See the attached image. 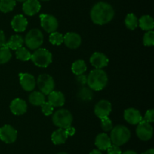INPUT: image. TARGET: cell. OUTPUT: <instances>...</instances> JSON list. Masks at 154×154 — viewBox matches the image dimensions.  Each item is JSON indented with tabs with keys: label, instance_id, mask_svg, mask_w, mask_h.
Returning a JSON list of instances; mask_svg holds the SVG:
<instances>
[{
	"label": "cell",
	"instance_id": "cell-1",
	"mask_svg": "<svg viewBox=\"0 0 154 154\" xmlns=\"http://www.w3.org/2000/svg\"><path fill=\"white\" fill-rule=\"evenodd\" d=\"M114 16L112 6L105 2H99L94 5L90 11V18L94 24L104 25L109 23Z\"/></svg>",
	"mask_w": 154,
	"mask_h": 154
},
{
	"label": "cell",
	"instance_id": "cell-2",
	"mask_svg": "<svg viewBox=\"0 0 154 154\" xmlns=\"http://www.w3.org/2000/svg\"><path fill=\"white\" fill-rule=\"evenodd\" d=\"M108 75L102 69H96L89 73L87 83L90 89L94 91H101L108 83Z\"/></svg>",
	"mask_w": 154,
	"mask_h": 154
},
{
	"label": "cell",
	"instance_id": "cell-3",
	"mask_svg": "<svg viewBox=\"0 0 154 154\" xmlns=\"http://www.w3.org/2000/svg\"><path fill=\"white\" fill-rule=\"evenodd\" d=\"M131 137V132L127 127L118 125L112 128L111 132V140L113 144L121 146L129 141Z\"/></svg>",
	"mask_w": 154,
	"mask_h": 154
},
{
	"label": "cell",
	"instance_id": "cell-4",
	"mask_svg": "<svg viewBox=\"0 0 154 154\" xmlns=\"http://www.w3.org/2000/svg\"><path fill=\"white\" fill-rule=\"evenodd\" d=\"M52 120L56 126L66 129V128L72 125L73 116L68 110L60 109L54 113Z\"/></svg>",
	"mask_w": 154,
	"mask_h": 154
},
{
	"label": "cell",
	"instance_id": "cell-5",
	"mask_svg": "<svg viewBox=\"0 0 154 154\" xmlns=\"http://www.w3.org/2000/svg\"><path fill=\"white\" fill-rule=\"evenodd\" d=\"M52 54L46 48H38L31 55L32 61L37 66L45 68L52 62Z\"/></svg>",
	"mask_w": 154,
	"mask_h": 154
},
{
	"label": "cell",
	"instance_id": "cell-6",
	"mask_svg": "<svg viewBox=\"0 0 154 154\" xmlns=\"http://www.w3.org/2000/svg\"><path fill=\"white\" fill-rule=\"evenodd\" d=\"M44 36L38 29H32L26 36L24 42L30 49H38L43 44Z\"/></svg>",
	"mask_w": 154,
	"mask_h": 154
},
{
	"label": "cell",
	"instance_id": "cell-7",
	"mask_svg": "<svg viewBox=\"0 0 154 154\" xmlns=\"http://www.w3.org/2000/svg\"><path fill=\"white\" fill-rule=\"evenodd\" d=\"M37 84L41 92L44 95H49L55 87V82L51 75L48 74H41L38 77Z\"/></svg>",
	"mask_w": 154,
	"mask_h": 154
},
{
	"label": "cell",
	"instance_id": "cell-8",
	"mask_svg": "<svg viewBox=\"0 0 154 154\" xmlns=\"http://www.w3.org/2000/svg\"><path fill=\"white\" fill-rule=\"evenodd\" d=\"M153 126L149 122L144 120H141L138 124L136 128V134L139 139L141 140L147 141L149 140L153 136Z\"/></svg>",
	"mask_w": 154,
	"mask_h": 154
},
{
	"label": "cell",
	"instance_id": "cell-9",
	"mask_svg": "<svg viewBox=\"0 0 154 154\" xmlns=\"http://www.w3.org/2000/svg\"><path fill=\"white\" fill-rule=\"evenodd\" d=\"M41 26L47 33H53L58 28V21L57 18L51 14H41Z\"/></svg>",
	"mask_w": 154,
	"mask_h": 154
},
{
	"label": "cell",
	"instance_id": "cell-10",
	"mask_svg": "<svg viewBox=\"0 0 154 154\" xmlns=\"http://www.w3.org/2000/svg\"><path fill=\"white\" fill-rule=\"evenodd\" d=\"M17 137V131L10 125H5L0 128V139L6 143H12Z\"/></svg>",
	"mask_w": 154,
	"mask_h": 154
},
{
	"label": "cell",
	"instance_id": "cell-11",
	"mask_svg": "<svg viewBox=\"0 0 154 154\" xmlns=\"http://www.w3.org/2000/svg\"><path fill=\"white\" fill-rule=\"evenodd\" d=\"M111 110H112V107L109 101L107 100H101L95 106L94 112L97 117H99V119H102V118L108 117Z\"/></svg>",
	"mask_w": 154,
	"mask_h": 154
},
{
	"label": "cell",
	"instance_id": "cell-12",
	"mask_svg": "<svg viewBox=\"0 0 154 154\" xmlns=\"http://www.w3.org/2000/svg\"><path fill=\"white\" fill-rule=\"evenodd\" d=\"M63 42L68 48L75 49L81 45V37L78 33L70 32L63 36Z\"/></svg>",
	"mask_w": 154,
	"mask_h": 154
},
{
	"label": "cell",
	"instance_id": "cell-13",
	"mask_svg": "<svg viewBox=\"0 0 154 154\" xmlns=\"http://www.w3.org/2000/svg\"><path fill=\"white\" fill-rule=\"evenodd\" d=\"M90 60L91 64L96 69H102L103 67H105L109 62L108 57L101 52H95L92 54Z\"/></svg>",
	"mask_w": 154,
	"mask_h": 154
},
{
	"label": "cell",
	"instance_id": "cell-14",
	"mask_svg": "<svg viewBox=\"0 0 154 154\" xmlns=\"http://www.w3.org/2000/svg\"><path fill=\"white\" fill-rule=\"evenodd\" d=\"M124 119L131 125H138L143 119L139 110L135 108L126 109L124 111Z\"/></svg>",
	"mask_w": 154,
	"mask_h": 154
},
{
	"label": "cell",
	"instance_id": "cell-15",
	"mask_svg": "<svg viewBox=\"0 0 154 154\" xmlns=\"http://www.w3.org/2000/svg\"><path fill=\"white\" fill-rule=\"evenodd\" d=\"M41 9V4L38 0H26L23 5V11L28 16H33L38 13Z\"/></svg>",
	"mask_w": 154,
	"mask_h": 154
},
{
	"label": "cell",
	"instance_id": "cell-16",
	"mask_svg": "<svg viewBox=\"0 0 154 154\" xmlns=\"http://www.w3.org/2000/svg\"><path fill=\"white\" fill-rule=\"evenodd\" d=\"M20 82L23 88L26 91H32L36 85L35 77L29 73L20 74Z\"/></svg>",
	"mask_w": 154,
	"mask_h": 154
},
{
	"label": "cell",
	"instance_id": "cell-17",
	"mask_svg": "<svg viewBox=\"0 0 154 154\" xmlns=\"http://www.w3.org/2000/svg\"><path fill=\"white\" fill-rule=\"evenodd\" d=\"M10 110L13 114L17 115V116L23 115L26 112L27 104L24 100L16 98L11 103Z\"/></svg>",
	"mask_w": 154,
	"mask_h": 154
},
{
	"label": "cell",
	"instance_id": "cell-18",
	"mask_svg": "<svg viewBox=\"0 0 154 154\" xmlns=\"http://www.w3.org/2000/svg\"><path fill=\"white\" fill-rule=\"evenodd\" d=\"M11 24L14 31L20 33V32H23L26 30L27 25H28V21H27L26 18L23 16L22 14H17L14 17Z\"/></svg>",
	"mask_w": 154,
	"mask_h": 154
},
{
	"label": "cell",
	"instance_id": "cell-19",
	"mask_svg": "<svg viewBox=\"0 0 154 154\" xmlns=\"http://www.w3.org/2000/svg\"><path fill=\"white\" fill-rule=\"evenodd\" d=\"M65 101V96L62 92L53 91L48 95V102L53 107H62L64 105Z\"/></svg>",
	"mask_w": 154,
	"mask_h": 154
},
{
	"label": "cell",
	"instance_id": "cell-20",
	"mask_svg": "<svg viewBox=\"0 0 154 154\" xmlns=\"http://www.w3.org/2000/svg\"><path fill=\"white\" fill-rule=\"evenodd\" d=\"M95 144L100 150H106L111 145V138L106 133H101L96 136Z\"/></svg>",
	"mask_w": 154,
	"mask_h": 154
},
{
	"label": "cell",
	"instance_id": "cell-21",
	"mask_svg": "<svg viewBox=\"0 0 154 154\" xmlns=\"http://www.w3.org/2000/svg\"><path fill=\"white\" fill-rule=\"evenodd\" d=\"M68 135L63 128H58L51 135V140L56 145L63 144L67 140Z\"/></svg>",
	"mask_w": 154,
	"mask_h": 154
},
{
	"label": "cell",
	"instance_id": "cell-22",
	"mask_svg": "<svg viewBox=\"0 0 154 154\" xmlns=\"http://www.w3.org/2000/svg\"><path fill=\"white\" fill-rule=\"evenodd\" d=\"M23 42L24 39L22 36L20 35H14L9 39L5 45L8 48H11L12 50H17L23 46Z\"/></svg>",
	"mask_w": 154,
	"mask_h": 154
},
{
	"label": "cell",
	"instance_id": "cell-23",
	"mask_svg": "<svg viewBox=\"0 0 154 154\" xmlns=\"http://www.w3.org/2000/svg\"><path fill=\"white\" fill-rule=\"evenodd\" d=\"M138 24L141 30L150 31L154 27V21L152 17L150 15H144L141 17L138 21Z\"/></svg>",
	"mask_w": 154,
	"mask_h": 154
},
{
	"label": "cell",
	"instance_id": "cell-24",
	"mask_svg": "<svg viewBox=\"0 0 154 154\" xmlns=\"http://www.w3.org/2000/svg\"><path fill=\"white\" fill-rule=\"evenodd\" d=\"M29 101L34 106H41L45 102V97L41 91H33L29 96Z\"/></svg>",
	"mask_w": 154,
	"mask_h": 154
},
{
	"label": "cell",
	"instance_id": "cell-25",
	"mask_svg": "<svg viewBox=\"0 0 154 154\" xmlns=\"http://www.w3.org/2000/svg\"><path fill=\"white\" fill-rule=\"evenodd\" d=\"M72 70L74 74L76 75H81L85 72L87 70V65L84 60H78L72 63Z\"/></svg>",
	"mask_w": 154,
	"mask_h": 154
},
{
	"label": "cell",
	"instance_id": "cell-26",
	"mask_svg": "<svg viewBox=\"0 0 154 154\" xmlns=\"http://www.w3.org/2000/svg\"><path fill=\"white\" fill-rule=\"evenodd\" d=\"M138 21L137 17L132 13L128 14L127 16L126 17V19H125V25H126V27L129 30H134L138 27Z\"/></svg>",
	"mask_w": 154,
	"mask_h": 154
},
{
	"label": "cell",
	"instance_id": "cell-27",
	"mask_svg": "<svg viewBox=\"0 0 154 154\" xmlns=\"http://www.w3.org/2000/svg\"><path fill=\"white\" fill-rule=\"evenodd\" d=\"M15 5L16 0H0V11L3 13L11 11Z\"/></svg>",
	"mask_w": 154,
	"mask_h": 154
},
{
	"label": "cell",
	"instance_id": "cell-28",
	"mask_svg": "<svg viewBox=\"0 0 154 154\" xmlns=\"http://www.w3.org/2000/svg\"><path fill=\"white\" fill-rule=\"evenodd\" d=\"M11 56L10 48H8L6 45L0 47V64L8 62L11 58Z\"/></svg>",
	"mask_w": 154,
	"mask_h": 154
},
{
	"label": "cell",
	"instance_id": "cell-29",
	"mask_svg": "<svg viewBox=\"0 0 154 154\" xmlns=\"http://www.w3.org/2000/svg\"><path fill=\"white\" fill-rule=\"evenodd\" d=\"M15 54H16V57L18 60H23V61H27V60L31 59L32 54L30 51L23 46L16 50Z\"/></svg>",
	"mask_w": 154,
	"mask_h": 154
},
{
	"label": "cell",
	"instance_id": "cell-30",
	"mask_svg": "<svg viewBox=\"0 0 154 154\" xmlns=\"http://www.w3.org/2000/svg\"><path fill=\"white\" fill-rule=\"evenodd\" d=\"M49 41L52 45H60L63 42V35L59 32H53L50 35Z\"/></svg>",
	"mask_w": 154,
	"mask_h": 154
},
{
	"label": "cell",
	"instance_id": "cell-31",
	"mask_svg": "<svg viewBox=\"0 0 154 154\" xmlns=\"http://www.w3.org/2000/svg\"><path fill=\"white\" fill-rule=\"evenodd\" d=\"M143 43L145 46H153L154 45V33L152 30L147 31L143 38Z\"/></svg>",
	"mask_w": 154,
	"mask_h": 154
},
{
	"label": "cell",
	"instance_id": "cell-32",
	"mask_svg": "<svg viewBox=\"0 0 154 154\" xmlns=\"http://www.w3.org/2000/svg\"><path fill=\"white\" fill-rule=\"evenodd\" d=\"M101 126L105 131H110L112 130L113 123L112 121L108 117H105L101 119Z\"/></svg>",
	"mask_w": 154,
	"mask_h": 154
},
{
	"label": "cell",
	"instance_id": "cell-33",
	"mask_svg": "<svg viewBox=\"0 0 154 154\" xmlns=\"http://www.w3.org/2000/svg\"><path fill=\"white\" fill-rule=\"evenodd\" d=\"M92 95H93V94H92L91 91L87 88H81V90L79 91V94H78V97L84 101H87V100L90 101L92 98Z\"/></svg>",
	"mask_w": 154,
	"mask_h": 154
},
{
	"label": "cell",
	"instance_id": "cell-34",
	"mask_svg": "<svg viewBox=\"0 0 154 154\" xmlns=\"http://www.w3.org/2000/svg\"><path fill=\"white\" fill-rule=\"evenodd\" d=\"M42 110L45 116H51L54 112V107L49 102H45L41 105Z\"/></svg>",
	"mask_w": 154,
	"mask_h": 154
},
{
	"label": "cell",
	"instance_id": "cell-35",
	"mask_svg": "<svg viewBox=\"0 0 154 154\" xmlns=\"http://www.w3.org/2000/svg\"><path fill=\"white\" fill-rule=\"evenodd\" d=\"M143 120L146 121V122H153L154 121V110L153 109L151 110H148L147 112H146L145 115H144V117Z\"/></svg>",
	"mask_w": 154,
	"mask_h": 154
},
{
	"label": "cell",
	"instance_id": "cell-36",
	"mask_svg": "<svg viewBox=\"0 0 154 154\" xmlns=\"http://www.w3.org/2000/svg\"><path fill=\"white\" fill-rule=\"evenodd\" d=\"M108 154H122V151L118 146L116 145H111L108 148Z\"/></svg>",
	"mask_w": 154,
	"mask_h": 154
},
{
	"label": "cell",
	"instance_id": "cell-37",
	"mask_svg": "<svg viewBox=\"0 0 154 154\" xmlns=\"http://www.w3.org/2000/svg\"><path fill=\"white\" fill-rule=\"evenodd\" d=\"M65 131H66V134H67L68 136H73L74 134H75V132H76L75 128L72 126L68 127V128H66V129H65Z\"/></svg>",
	"mask_w": 154,
	"mask_h": 154
},
{
	"label": "cell",
	"instance_id": "cell-38",
	"mask_svg": "<svg viewBox=\"0 0 154 154\" xmlns=\"http://www.w3.org/2000/svg\"><path fill=\"white\" fill-rule=\"evenodd\" d=\"M6 44L5 36L4 34V32L0 30V47L3 46Z\"/></svg>",
	"mask_w": 154,
	"mask_h": 154
},
{
	"label": "cell",
	"instance_id": "cell-39",
	"mask_svg": "<svg viewBox=\"0 0 154 154\" xmlns=\"http://www.w3.org/2000/svg\"><path fill=\"white\" fill-rule=\"evenodd\" d=\"M87 76H86V75H84V74H81V75H78V77H77L78 81L83 85L87 83Z\"/></svg>",
	"mask_w": 154,
	"mask_h": 154
},
{
	"label": "cell",
	"instance_id": "cell-40",
	"mask_svg": "<svg viewBox=\"0 0 154 154\" xmlns=\"http://www.w3.org/2000/svg\"><path fill=\"white\" fill-rule=\"evenodd\" d=\"M142 154H154V149L151 148V149H148V150H147L146 152H143Z\"/></svg>",
	"mask_w": 154,
	"mask_h": 154
},
{
	"label": "cell",
	"instance_id": "cell-41",
	"mask_svg": "<svg viewBox=\"0 0 154 154\" xmlns=\"http://www.w3.org/2000/svg\"><path fill=\"white\" fill-rule=\"evenodd\" d=\"M122 154H138V153L133 150H127V151H125V152H123Z\"/></svg>",
	"mask_w": 154,
	"mask_h": 154
},
{
	"label": "cell",
	"instance_id": "cell-42",
	"mask_svg": "<svg viewBox=\"0 0 154 154\" xmlns=\"http://www.w3.org/2000/svg\"><path fill=\"white\" fill-rule=\"evenodd\" d=\"M90 154H102V153L101 152V151L99 150V149H93V150H92V152H90Z\"/></svg>",
	"mask_w": 154,
	"mask_h": 154
},
{
	"label": "cell",
	"instance_id": "cell-43",
	"mask_svg": "<svg viewBox=\"0 0 154 154\" xmlns=\"http://www.w3.org/2000/svg\"><path fill=\"white\" fill-rule=\"evenodd\" d=\"M17 1H18V2H26V0H17Z\"/></svg>",
	"mask_w": 154,
	"mask_h": 154
},
{
	"label": "cell",
	"instance_id": "cell-44",
	"mask_svg": "<svg viewBox=\"0 0 154 154\" xmlns=\"http://www.w3.org/2000/svg\"><path fill=\"white\" fill-rule=\"evenodd\" d=\"M58 154H67V153H66V152H59Z\"/></svg>",
	"mask_w": 154,
	"mask_h": 154
},
{
	"label": "cell",
	"instance_id": "cell-45",
	"mask_svg": "<svg viewBox=\"0 0 154 154\" xmlns=\"http://www.w3.org/2000/svg\"><path fill=\"white\" fill-rule=\"evenodd\" d=\"M42 1H48V0H42Z\"/></svg>",
	"mask_w": 154,
	"mask_h": 154
}]
</instances>
